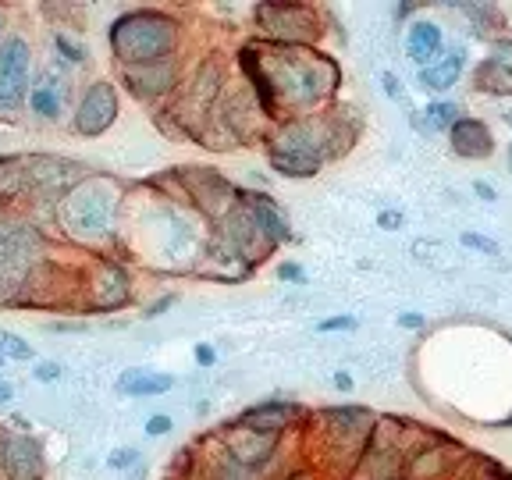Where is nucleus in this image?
<instances>
[{
  "instance_id": "nucleus-1",
  "label": "nucleus",
  "mask_w": 512,
  "mask_h": 480,
  "mask_svg": "<svg viewBox=\"0 0 512 480\" xmlns=\"http://www.w3.org/2000/svg\"><path fill=\"white\" fill-rule=\"evenodd\" d=\"M175 22L168 15H157V11H136V15H125L114 22L111 29V47L121 61L128 64H146L164 57L175 47Z\"/></svg>"
},
{
  "instance_id": "nucleus-2",
  "label": "nucleus",
  "mask_w": 512,
  "mask_h": 480,
  "mask_svg": "<svg viewBox=\"0 0 512 480\" xmlns=\"http://www.w3.org/2000/svg\"><path fill=\"white\" fill-rule=\"evenodd\" d=\"M43 260V239L22 221H0V285H22Z\"/></svg>"
},
{
  "instance_id": "nucleus-3",
  "label": "nucleus",
  "mask_w": 512,
  "mask_h": 480,
  "mask_svg": "<svg viewBox=\"0 0 512 480\" xmlns=\"http://www.w3.org/2000/svg\"><path fill=\"white\" fill-rule=\"evenodd\" d=\"M61 221L75 239L104 235L111 228V200L96 185H79V189L61 203Z\"/></svg>"
},
{
  "instance_id": "nucleus-4",
  "label": "nucleus",
  "mask_w": 512,
  "mask_h": 480,
  "mask_svg": "<svg viewBox=\"0 0 512 480\" xmlns=\"http://www.w3.org/2000/svg\"><path fill=\"white\" fill-rule=\"evenodd\" d=\"M331 86H335V72L328 61H281V68H274V89L299 104L331 93Z\"/></svg>"
},
{
  "instance_id": "nucleus-5",
  "label": "nucleus",
  "mask_w": 512,
  "mask_h": 480,
  "mask_svg": "<svg viewBox=\"0 0 512 480\" xmlns=\"http://www.w3.org/2000/svg\"><path fill=\"white\" fill-rule=\"evenodd\" d=\"M29 43L25 40H4L0 43V107L4 111H15L25 100V89H29Z\"/></svg>"
},
{
  "instance_id": "nucleus-6",
  "label": "nucleus",
  "mask_w": 512,
  "mask_h": 480,
  "mask_svg": "<svg viewBox=\"0 0 512 480\" xmlns=\"http://www.w3.org/2000/svg\"><path fill=\"white\" fill-rule=\"evenodd\" d=\"M114 118H118V93H114L111 82L89 86L79 104V114H75V128L82 136H100L114 125Z\"/></svg>"
},
{
  "instance_id": "nucleus-7",
  "label": "nucleus",
  "mask_w": 512,
  "mask_h": 480,
  "mask_svg": "<svg viewBox=\"0 0 512 480\" xmlns=\"http://www.w3.org/2000/svg\"><path fill=\"white\" fill-rule=\"evenodd\" d=\"M0 466L8 480H40L43 477V452L29 434H8L0 441Z\"/></svg>"
},
{
  "instance_id": "nucleus-8",
  "label": "nucleus",
  "mask_w": 512,
  "mask_h": 480,
  "mask_svg": "<svg viewBox=\"0 0 512 480\" xmlns=\"http://www.w3.org/2000/svg\"><path fill=\"white\" fill-rule=\"evenodd\" d=\"M260 25L271 32L274 40H306L310 36V15L306 8H274V4H264L260 8Z\"/></svg>"
},
{
  "instance_id": "nucleus-9",
  "label": "nucleus",
  "mask_w": 512,
  "mask_h": 480,
  "mask_svg": "<svg viewBox=\"0 0 512 480\" xmlns=\"http://www.w3.org/2000/svg\"><path fill=\"white\" fill-rule=\"evenodd\" d=\"M125 82L132 86V93H136L139 100H143V96H160L175 82V68H171V64H139V68H128Z\"/></svg>"
},
{
  "instance_id": "nucleus-10",
  "label": "nucleus",
  "mask_w": 512,
  "mask_h": 480,
  "mask_svg": "<svg viewBox=\"0 0 512 480\" xmlns=\"http://www.w3.org/2000/svg\"><path fill=\"white\" fill-rule=\"evenodd\" d=\"M228 448H232V456L239 459V463L246 466H260L267 456H271V448H274V434H264V431H242L235 434L232 441H228Z\"/></svg>"
},
{
  "instance_id": "nucleus-11",
  "label": "nucleus",
  "mask_w": 512,
  "mask_h": 480,
  "mask_svg": "<svg viewBox=\"0 0 512 480\" xmlns=\"http://www.w3.org/2000/svg\"><path fill=\"white\" fill-rule=\"evenodd\" d=\"M480 86H488L491 93H509L512 89V43H502L488 64H480Z\"/></svg>"
},
{
  "instance_id": "nucleus-12",
  "label": "nucleus",
  "mask_w": 512,
  "mask_h": 480,
  "mask_svg": "<svg viewBox=\"0 0 512 480\" xmlns=\"http://www.w3.org/2000/svg\"><path fill=\"white\" fill-rule=\"evenodd\" d=\"M452 146H456L459 157H488L491 136L480 121H456L452 125Z\"/></svg>"
},
{
  "instance_id": "nucleus-13",
  "label": "nucleus",
  "mask_w": 512,
  "mask_h": 480,
  "mask_svg": "<svg viewBox=\"0 0 512 480\" xmlns=\"http://www.w3.org/2000/svg\"><path fill=\"white\" fill-rule=\"evenodd\" d=\"M249 217H253L256 232L264 235L267 242L288 239V224H285V217H281L278 203L267 200V196H256V200H253V210H249Z\"/></svg>"
},
{
  "instance_id": "nucleus-14",
  "label": "nucleus",
  "mask_w": 512,
  "mask_h": 480,
  "mask_svg": "<svg viewBox=\"0 0 512 480\" xmlns=\"http://www.w3.org/2000/svg\"><path fill=\"white\" fill-rule=\"evenodd\" d=\"M125 292H128V281H125V274H121L114 264H104L100 271H96V278H93L96 306H114V303H121V299H125Z\"/></svg>"
},
{
  "instance_id": "nucleus-15",
  "label": "nucleus",
  "mask_w": 512,
  "mask_h": 480,
  "mask_svg": "<svg viewBox=\"0 0 512 480\" xmlns=\"http://www.w3.org/2000/svg\"><path fill=\"white\" fill-rule=\"evenodd\" d=\"M171 384H175V377L168 374H150V370H125L118 381V388L125 395H160L168 392Z\"/></svg>"
},
{
  "instance_id": "nucleus-16",
  "label": "nucleus",
  "mask_w": 512,
  "mask_h": 480,
  "mask_svg": "<svg viewBox=\"0 0 512 480\" xmlns=\"http://www.w3.org/2000/svg\"><path fill=\"white\" fill-rule=\"evenodd\" d=\"M22 189H29V160L0 157V200H11Z\"/></svg>"
},
{
  "instance_id": "nucleus-17",
  "label": "nucleus",
  "mask_w": 512,
  "mask_h": 480,
  "mask_svg": "<svg viewBox=\"0 0 512 480\" xmlns=\"http://www.w3.org/2000/svg\"><path fill=\"white\" fill-rule=\"evenodd\" d=\"M441 50V32L438 25L431 22H416L413 29H409V54H413V61L427 64L434 54Z\"/></svg>"
},
{
  "instance_id": "nucleus-18",
  "label": "nucleus",
  "mask_w": 512,
  "mask_h": 480,
  "mask_svg": "<svg viewBox=\"0 0 512 480\" xmlns=\"http://www.w3.org/2000/svg\"><path fill=\"white\" fill-rule=\"evenodd\" d=\"M288 416H292V413H288L285 406H260V409H253V413L242 416V427L274 434V431H281V427L288 424Z\"/></svg>"
},
{
  "instance_id": "nucleus-19",
  "label": "nucleus",
  "mask_w": 512,
  "mask_h": 480,
  "mask_svg": "<svg viewBox=\"0 0 512 480\" xmlns=\"http://www.w3.org/2000/svg\"><path fill=\"white\" fill-rule=\"evenodd\" d=\"M459 68H463V54H448L441 64L427 68V72H424V86H431V89H448L452 82L459 79Z\"/></svg>"
},
{
  "instance_id": "nucleus-20",
  "label": "nucleus",
  "mask_w": 512,
  "mask_h": 480,
  "mask_svg": "<svg viewBox=\"0 0 512 480\" xmlns=\"http://www.w3.org/2000/svg\"><path fill=\"white\" fill-rule=\"evenodd\" d=\"M29 104L43 118H57L61 114V89H54V82H40V86L29 93Z\"/></svg>"
},
{
  "instance_id": "nucleus-21",
  "label": "nucleus",
  "mask_w": 512,
  "mask_h": 480,
  "mask_svg": "<svg viewBox=\"0 0 512 480\" xmlns=\"http://www.w3.org/2000/svg\"><path fill=\"white\" fill-rule=\"evenodd\" d=\"M0 352H8L11 360H29L32 356L29 342H22V338L11 335V331H0Z\"/></svg>"
},
{
  "instance_id": "nucleus-22",
  "label": "nucleus",
  "mask_w": 512,
  "mask_h": 480,
  "mask_svg": "<svg viewBox=\"0 0 512 480\" xmlns=\"http://www.w3.org/2000/svg\"><path fill=\"white\" fill-rule=\"evenodd\" d=\"M217 480H249V466L239 463L235 456H228L221 466H217Z\"/></svg>"
},
{
  "instance_id": "nucleus-23",
  "label": "nucleus",
  "mask_w": 512,
  "mask_h": 480,
  "mask_svg": "<svg viewBox=\"0 0 512 480\" xmlns=\"http://www.w3.org/2000/svg\"><path fill=\"white\" fill-rule=\"evenodd\" d=\"M427 118L438 121V128H441V125H456V107L434 104V107H427Z\"/></svg>"
},
{
  "instance_id": "nucleus-24",
  "label": "nucleus",
  "mask_w": 512,
  "mask_h": 480,
  "mask_svg": "<svg viewBox=\"0 0 512 480\" xmlns=\"http://www.w3.org/2000/svg\"><path fill=\"white\" fill-rule=\"evenodd\" d=\"M463 242H466V246H470V249H484V253H498L495 242H491V239H480V235H473V232H466V235H463Z\"/></svg>"
},
{
  "instance_id": "nucleus-25",
  "label": "nucleus",
  "mask_w": 512,
  "mask_h": 480,
  "mask_svg": "<svg viewBox=\"0 0 512 480\" xmlns=\"http://www.w3.org/2000/svg\"><path fill=\"white\" fill-rule=\"evenodd\" d=\"M125 463H136V452H132V448L111 452V466H114V470H125Z\"/></svg>"
},
{
  "instance_id": "nucleus-26",
  "label": "nucleus",
  "mask_w": 512,
  "mask_h": 480,
  "mask_svg": "<svg viewBox=\"0 0 512 480\" xmlns=\"http://www.w3.org/2000/svg\"><path fill=\"white\" fill-rule=\"evenodd\" d=\"M338 328H352V317H331L320 324V331H338Z\"/></svg>"
},
{
  "instance_id": "nucleus-27",
  "label": "nucleus",
  "mask_w": 512,
  "mask_h": 480,
  "mask_svg": "<svg viewBox=\"0 0 512 480\" xmlns=\"http://www.w3.org/2000/svg\"><path fill=\"white\" fill-rule=\"evenodd\" d=\"M36 377H40V381H54V377H61V367H57V363H43V367L36 370Z\"/></svg>"
},
{
  "instance_id": "nucleus-28",
  "label": "nucleus",
  "mask_w": 512,
  "mask_h": 480,
  "mask_svg": "<svg viewBox=\"0 0 512 480\" xmlns=\"http://www.w3.org/2000/svg\"><path fill=\"white\" fill-rule=\"evenodd\" d=\"M150 434H164V431H171V420L168 416H157V420H150V427H146Z\"/></svg>"
},
{
  "instance_id": "nucleus-29",
  "label": "nucleus",
  "mask_w": 512,
  "mask_h": 480,
  "mask_svg": "<svg viewBox=\"0 0 512 480\" xmlns=\"http://www.w3.org/2000/svg\"><path fill=\"white\" fill-rule=\"evenodd\" d=\"M196 360H200V363H214V349H210V345H200V349H196Z\"/></svg>"
},
{
  "instance_id": "nucleus-30",
  "label": "nucleus",
  "mask_w": 512,
  "mask_h": 480,
  "mask_svg": "<svg viewBox=\"0 0 512 480\" xmlns=\"http://www.w3.org/2000/svg\"><path fill=\"white\" fill-rule=\"evenodd\" d=\"M381 224H384V228H395V224H402V217H395V214H381Z\"/></svg>"
},
{
  "instance_id": "nucleus-31",
  "label": "nucleus",
  "mask_w": 512,
  "mask_h": 480,
  "mask_svg": "<svg viewBox=\"0 0 512 480\" xmlns=\"http://www.w3.org/2000/svg\"><path fill=\"white\" fill-rule=\"evenodd\" d=\"M281 278H299L296 264H285V267H281Z\"/></svg>"
},
{
  "instance_id": "nucleus-32",
  "label": "nucleus",
  "mask_w": 512,
  "mask_h": 480,
  "mask_svg": "<svg viewBox=\"0 0 512 480\" xmlns=\"http://www.w3.org/2000/svg\"><path fill=\"white\" fill-rule=\"evenodd\" d=\"M399 324H406V328H420V317H413V313H409V317H402Z\"/></svg>"
},
{
  "instance_id": "nucleus-33",
  "label": "nucleus",
  "mask_w": 512,
  "mask_h": 480,
  "mask_svg": "<svg viewBox=\"0 0 512 480\" xmlns=\"http://www.w3.org/2000/svg\"><path fill=\"white\" fill-rule=\"evenodd\" d=\"M335 384H338V388H352V377H349V374H338V377H335Z\"/></svg>"
},
{
  "instance_id": "nucleus-34",
  "label": "nucleus",
  "mask_w": 512,
  "mask_h": 480,
  "mask_svg": "<svg viewBox=\"0 0 512 480\" xmlns=\"http://www.w3.org/2000/svg\"><path fill=\"white\" fill-rule=\"evenodd\" d=\"M477 192H480V196H488V200H495V189H488V185H484V182L477 185Z\"/></svg>"
},
{
  "instance_id": "nucleus-35",
  "label": "nucleus",
  "mask_w": 512,
  "mask_h": 480,
  "mask_svg": "<svg viewBox=\"0 0 512 480\" xmlns=\"http://www.w3.org/2000/svg\"><path fill=\"white\" fill-rule=\"evenodd\" d=\"M11 399V388L8 384H0V402H8Z\"/></svg>"
},
{
  "instance_id": "nucleus-36",
  "label": "nucleus",
  "mask_w": 512,
  "mask_h": 480,
  "mask_svg": "<svg viewBox=\"0 0 512 480\" xmlns=\"http://www.w3.org/2000/svg\"><path fill=\"white\" fill-rule=\"evenodd\" d=\"M0 29H4V15H0Z\"/></svg>"
},
{
  "instance_id": "nucleus-37",
  "label": "nucleus",
  "mask_w": 512,
  "mask_h": 480,
  "mask_svg": "<svg viewBox=\"0 0 512 480\" xmlns=\"http://www.w3.org/2000/svg\"><path fill=\"white\" fill-rule=\"evenodd\" d=\"M509 164H512V157H509Z\"/></svg>"
}]
</instances>
